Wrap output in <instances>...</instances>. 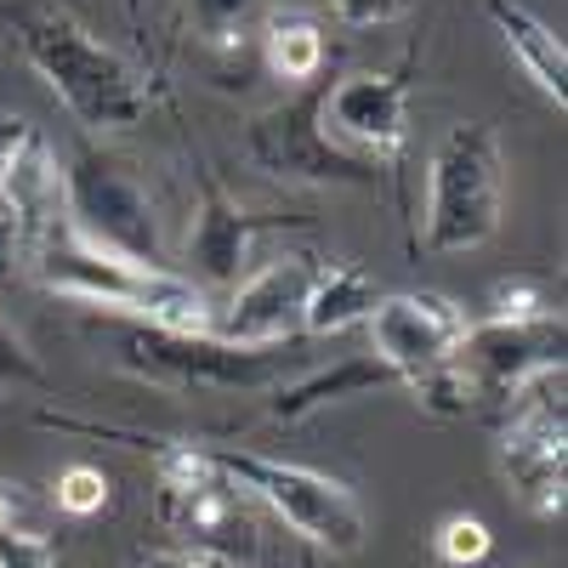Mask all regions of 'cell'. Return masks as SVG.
<instances>
[{"instance_id": "6da1fadb", "label": "cell", "mask_w": 568, "mask_h": 568, "mask_svg": "<svg viewBox=\"0 0 568 568\" xmlns=\"http://www.w3.org/2000/svg\"><path fill=\"white\" fill-rule=\"evenodd\" d=\"M7 34L29 58V69L52 85V98L85 125V131H131L149 120L154 91L125 52L91 34L58 0H12Z\"/></svg>"}, {"instance_id": "7a4b0ae2", "label": "cell", "mask_w": 568, "mask_h": 568, "mask_svg": "<svg viewBox=\"0 0 568 568\" xmlns=\"http://www.w3.org/2000/svg\"><path fill=\"white\" fill-rule=\"evenodd\" d=\"M29 256H34V273H40L45 291H58L69 302L142 318L149 329H171V336H211L216 329L211 296L194 278H182L171 267L120 262L98 245H85L74 227H63V216H58V227H45L29 245Z\"/></svg>"}, {"instance_id": "3957f363", "label": "cell", "mask_w": 568, "mask_h": 568, "mask_svg": "<svg viewBox=\"0 0 568 568\" xmlns=\"http://www.w3.org/2000/svg\"><path fill=\"white\" fill-rule=\"evenodd\" d=\"M154 478H160V524L176 535V551L211 568H251L262 551L256 500L233 484L222 460L200 444L154 438Z\"/></svg>"}, {"instance_id": "277c9868", "label": "cell", "mask_w": 568, "mask_h": 568, "mask_svg": "<svg viewBox=\"0 0 568 568\" xmlns=\"http://www.w3.org/2000/svg\"><path fill=\"white\" fill-rule=\"evenodd\" d=\"M506 211V154L484 120H460L444 131L426 165V251L460 256L500 233Z\"/></svg>"}, {"instance_id": "5b68a950", "label": "cell", "mask_w": 568, "mask_h": 568, "mask_svg": "<svg viewBox=\"0 0 568 568\" xmlns=\"http://www.w3.org/2000/svg\"><path fill=\"white\" fill-rule=\"evenodd\" d=\"M58 205H63V227H74L85 245H98L120 262L136 267H165V233H160V211L114 154L80 149L63 171H58Z\"/></svg>"}, {"instance_id": "8992f818", "label": "cell", "mask_w": 568, "mask_h": 568, "mask_svg": "<svg viewBox=\"0 0 568 568\" xmlns=\"http://www.w3.org/2000/svg\"><path fill=\"white\" fill-rule=\"evenodd\" d=\"M211 455L222 460V471L233 484L251 489L256 506H267L278 524H291L318 551L353 557L364 546V535H369L364 506H358V495L342 478L313 471V466H296V460H267V455H251V449H211Z\"/></svg>"}, {"instance_id": "52a82bcc", "label": "cell", "mask_w": 568, "mask_h": 568, "mask_svg": "<svg viewBox=\"0 0 568 568\" xmlns=\"http://www.w3.org/2000/svg\"><path fill=\"white\" fill-rule=\"evenodd\" d=\"M568 369H540L500 409V478L535 517H562L568 489Z\"/></svg>"}, {"instance_id": "ba28073f", "label": "cell", "mask_w": 568, "mask_h": 568, "mask_svg": "<svg viewBox=\"0 0 568 568\" xmlns=\"http://www.w3.org/2000/svg\"><path fill=\"white\" fill-rule=\"evenodd\" d=\"M562 364V313H540V318H489L478 329H466L460 347L449 353V369L466 382L471 404L478 409H495L506 404L517 387L540 369H557Z\"/></svg>"}, {"instance_id": "9c48e42d", "label": "cell", "mask_w": 568, "mask_h": 568, "mask_svg": "<svg viewBox=\"0 0 568 568\" xmlns=\"http://www.w3.org/2000/svg\"><path fill=\"white\" fill-rule=\"evenodd\" d=\"M120 353L136 375H154L171 387H262L273 375V347L251 353V347H227L216 336H171V329H125Z\"/></svg>"}, {"instance_id": "30bf717a", "label": "cell", "mask_w": 568, "mask_h": 568, "mask_svg": "<svg viewBox=\"0 0 568 568\" xmlns=\"http://www.w3.org/2000/svg\"><path fill=\"white\" fill-rule=\"evenodd\" d=\"M369 324V353L382 358L398 382H415V375L438 369L460 336H466V313L438 296V291H398V296H382L375 313L364 318Z\"/></svg>"}, {"instance_id": "8fae6325", "label": "cell", "mask_w": 568, "mask_h": 568, "mask_svg": "<svg viewBox=\"0 0 568 568\" xmlns=\"http://www.w3.org/2000/svg\"><path fill=\"white\" fill-rule=\"evenodd\" d=\"M313 256H273L262 262L251 278L233 284V302L216 313V329L211 336L227 342V347H278L302 329V307H307V291H313Z\"/></svg>"}, {"instance_id": "7c38bea8", "label": "cell", "mask_w": 568, "mask_h": 568, "mask_svg": "<svg viewBox=\"0 0 568 568\" xmlns=\"http://www.w3.org/2000/svg\"><path fill=\"white\" fill-rule=\"evenodd\" d=\"M404 109H409V80L398 69H364L324 91L318 120L336 149L347 142V149H358L369 160H398L404 136H409Z\"/></svg>"}, {"instance_id": "4fadbf2b", "label": "cell", "mask_w": 568, "mask_h": 568, "mask_svg": "<svg viewBox=\"0 0 568 568\" xmlns=\"http://www.w3.org/2000/svg\"><path fill=\"white\" fill-rule=\"evenodd\" d=\"M318 103L324 91H307L302 103L278 109V114H262L256 131H251V154L278 171V176H307V182H369L364 160L336 149L318 120Z\"/></svg>"}, {"instance_id": "5bb4252c", "label": "cell", "mask_w": 568, "mask_h": 568, "mask_svg": "<svg viewBox=\"0 0 568 568\" xmlns=\"http://www.w3.org/2000/svg\"><path fill=\"white\" fill-rule=\"evenodd\" d=\"M267 227V216L240 211L216 182H205V205L187 227V267H194L205 284H240V267L251 256V240Z\"/></svg>"}, {"instance_id": "9a60e30c", "label": "cell", "mask_w": 568, "mask_h": 568, "mask_svg": "<svg viewBox=\"0 0 568 568\" xmlns=\"http://www.w3.org/2000/svg\"><path fill=\"white\" fill-rule=\"evenodd\" d=\"M489 23L500 29V40H506V52L524 63V74L546 91V98L562 109L568 103V52H562V40L535 18V12H524L517 0H489Z\"/></svg>"}, {"instance_id": "2e32d148", "label": "cell", "mask_w": 568, "mask_h": 568, "mask_svg": "<svg viewBox=\"0 0 568 568\" xmlns=\"http://www.w3.org/2000/svg\"><path fill=\"white\" fill-rule=\"evenodd\" d=\"M382 302L375 291V273L358 267V262H324L313 267V291H307V307H302V329L313 336H342V329L364 324Z\"/></svg>"}, {"instance_id": "e0dca14e", "label": "cell", "mask_w": 568, "mask_h": 568, "mask_svg": "<svg viewBox=\"0 0 568 568\" xmlns=\"http://www.w3.org/2000/svg\"><path fill=\"white\" fill-rule=\"evenodd\" d=\"M393 382H398V375L382 358L358 353V358H342L336 369H313V375H302V382H291L273 398V420H307L324 404H347V398H364L375 387H393Z\"/></svg>"}, {"instance_id": "ac0fdd59", "label": "cell", "mask_w": 568, "mask_h": 568, "mask_svg": "<svg viewBox=\"0 0 568 568\" xmlns=\"http://www.w3.org/2000/svg\"><path fill=\"white\" fill-rule=\"evenodd\" d=\"M262 52L284 85H307L324 69V29L307 12H273L262 29Z\"/></svg>"}, {"instance_id": "d6986e66", "label": "cell", "mask_w": 568, "mask_h": 568, "mask_svg": "<svg viewBox=\"0 0 568 568\" xmlns=\"http://www.w3.org/2000/svg\"><path fill=\"white\" fill-rule=\"evenodd\" d=\"M187 12H194V34H200L205 45H216V52H233V45L251 34L262 0H187Z\"/></svg>"}, {"instance_id": "ffe728a7", "label": "cell", "mask_w": 568, "mask_h": 568, "mask_svg": "<svg viewBox=\"0 0 568 568\" xmlns=\"http://www.w3.org/2000/svg\"><path fill=\"white\" fill-rule=\"evenodd\" d=\"M433 551H438V562H449V568L484 562V557H489V529H484V517H466V511L444 517L438 535H433Z\"/></svg>"}, {"instance_id": "44dd1931", "label": "cell", "mask_w": 568, "mask_h": 568, "mask_svg": "<svg viewBox=\"0 0 568 568\" xmlns=\"http://www.w3.org/2000/svg\"><path fill=\"white\" fill-rule=\"evenodd\" d=\"M58 506L69 517H91L109 506V471L103 466H69L58 478Z\"/></svg>"}, {"instance_id": "7402d4cb", "label": "cell", "mask_w": 568, "mask_h": 568, "mask_svg": "<svg viewBox=\"0 0 568 568\" xmlns=\"http://www.w3.org/2000/svg\"><path fill=\"white\" fill-rule=\"evenodd\" d=\"M0 568H58V546L34 529H0Z\"/></svg>"}, {"instance_id": "603a6c76", "label": "cell", "mask_w": 568, "mask_h": 568, "mask_svg": "<svg viewBox=\"0 0 568 568\" xmlns=\"http://www.w3.org/2000/svg\"><path fill=\"white\" fill-rule=\"evenodd\" d=\"M0 387H40V364L7 318H0Z\"/></svg>"}, {"instance_id": "cb8c5ba5", "label": "cell", "mask_w": 568, "mask_h": 568, "mask_svg": "<svg viewBox=\"0 0 568 568\" xmlns=\"http://www.w3.org/2000/svg\"><path fill=\"white\" fill-rule=\"evenodd\" d=\"M415 7V0H329V12H336L347 29H375V23H393Z\"/></svg>"}, {"instance_id": "d4e9b609", "label": "cell", "mask_w": 568, "mask_h": 568, "mask_svg": "<svg viewBox=\"0 0 568 568\" xmlns=\"http://www.w3.org/2000/svg\"><path fill=\"white\" fill-rule=\"evenodd\" d=\"M540 313H551V307L540 296V284H529V278H511V284H500V291H495V318H506V324L540 318Z\"/></svg>"}, {"instance_id": "484cf974", "label": "cell", "mask_w": 568, "mask_h": 568, "mask_svg": "<svg viewBox=\"0 0 568 568\" xmlns=\"http://www.w3.org/2000/svg\"><path fill=\"white\" fill-rule=\"evenodd\" d=\"M34 136V125L29 120H18V114H0V171H7L18 154H23V142Z\"/></svg>"}, {"instance_id": "4316f807", "label": "cell", "mask_w": 568, "mask_h": 568, "mask_svg": "<svg viewBox=\"0 0 568 568\" xmlns=\"http://www.w3.org/2000/svg\"><path fill=\"white\" fill-rule=\"evenodd\" d=\"M18 222H12V211L0 205V284H12V256H18Z\"/></svg>"}, {"instance_id": "83f0119b", "label": "cell", "mask_w": 568, "mask_h": 568, "mask_svg": "<svg viewBox=\"0 0 568 568\" xmlns=\"http://www.w3.org/2000/svg\"><path fill=\"white\" fill-rule=\"evenodd\" d=\"M131 568H211V562L187 557V551H154V557H136Z\"/></svg>"}, {"instance_id": "f1b7e54d", "label": "cell", "mask_w": 568, "mask_h": 568, "mask_svg": "<svg viewBox=\"0 0 568 568\" xmlns=\"http://www.w3.org/2000/svg\"><path fill=\"white\" fill-rule=\"evenodd\" d=\"M12 511H18V495L12 484H0V529H12Z\"/></svg>"}]
</instances>
